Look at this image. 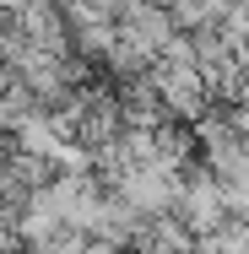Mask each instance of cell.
<instances>
[{"label": "cell", "mask_w": 249, "mask_h": 254, "mask_svg": "<svg viewBox=\"0 0 249 254\" xmlns=\"http://www.w3.org/2000/svg\"><path fill=\"white\" fill-rule=\"evenodd\" d=\"M179 216L195 227V233H217L228 216H233V205H228V184L200 162L195 173L184 179V200H179Z\"/></svg>", "instance_id": "cell-1"}, {"label": "cell", "mask_w": 249, "mask_h": 254, "mask_svg": "<svg viewBox=\"0 0 249 254\" xmlns=\"http://www.w3.org/2000/svg\"><path fill=\"white\" fill-rule=\"evenodd\" d=\"M0 254H22V233H16V222H5V216H0Z\"/></svg>", "instance_id": "cell-2"}]
</instances>
